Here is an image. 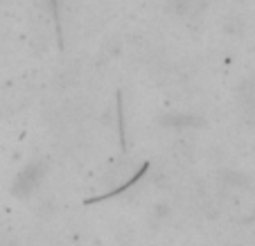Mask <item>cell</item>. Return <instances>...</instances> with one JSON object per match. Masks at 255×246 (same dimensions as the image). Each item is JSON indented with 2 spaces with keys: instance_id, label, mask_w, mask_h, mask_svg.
Masks as SVG:
<instances>
[{
  "instance_id": "6da1fadb",
  "label": "cell",
  "mask_w": 255,
  "mask_h": 246,
  "mask_svg": "<svg viewBox=\"0 0 255 246\" xmlns=\"http://www.w3.org/2000/svg\"><path fill=\"white\" fill-rule=\"evenodd\" d=\"M242 104H244V111L249 113L251 120H255V82L244 86V91H242Z\"/></svg>"
}]
</instances>
